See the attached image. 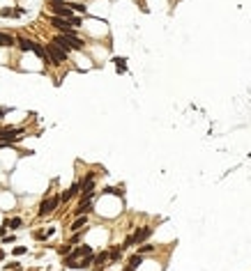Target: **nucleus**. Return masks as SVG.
<instances>
[{"instance_id": "1", "label": "nucleus", "mask_w": 251, "mask_h": 271, "mask_svg": "<svg viewBox=\"0 0 251 271\" xmlns=\"http://www.w3.org/2000/svg\"><path fill=\"white\" fill-rule=\"evenodd\" d=\"M53 44H55L58 48H62L65 53H69L74 48V51H81L83 48V42H81L79 37L74 35V32H67V35H58L55 39H53Z\"/></svg>"}, {"instance_id": "2", "label": "nucleus", "mask_w": 251, "mask_h": 271, "mask_svg": "<svg viewBox=\"0 0 251 271\" xmlns=\"http://www.w3.org/2000/svg\"><path fill=\"white\" fill-rule=\"evenodd\" d=\"M44 51H46V57H48V62H53V64H60V62H65V57H67V53L62 51V48H58L55 44H48L46 48H44Z\"/></svg>"}, {"instance_id": "3", "label": "nucleus", "mask_w": 251, "mask_h": 271, "mask_svg": "<svg viewBox=\"0 0 251 271\" xmlns=\"http://www.w3.org/2000/svg\"><path fill=\"white\" fill-rule=\"evenodd\" d=\"M58 204H60V198L58 195H53V198H46L42 204H39V216H48L51 211H55Z\"/></svg>"}, {"instance_id": "4", "label": "nucleus", "mask_w": 251, "mask_h": 271, "mask_svg": "<svg viewBox=\"0 0 251 271\" xmlns=\"http://www.w3.org/2000/svg\"><path fill=\"white\" fill-rule=\"evenodd\" d=\"M21 129H0V142H14L19 140Z\"/></svg>"}, {"instance_id": "5", "label": "nucleus", "mask_w": 251, "mask_h": 271, "mask_svg": "<svg viewBox=\"0 0 251 271\" xmlns=\"http://www.w3.org/2000/svg\"><path fill=\"white\" fill-rule=\"evenodd\" d=\"M53 12H55L58 19H67V21H72V19H74V12L69 9L67 5H53Z\"/></svg>"}, {"instance_id": "6", "label": "nucleus", "mask_w": 251, "mask_h": 271, "mask_svg": "<svg viewBox=\"0 0 251 271\" xmlns=\"http://www.w3.org/2000/svg\"><path fill=\"white\" fill-rule=\"evenodd\" d=\"M51 23L58 28V30H62V35H67V32H72V23L67 21V19H58V16H53Z\"/></svg>"}, {"instance_id": "7", "label": "nucleus", "mask_w": 251, "mask_h": 271, "mask_svg": "<svg viewBox=\"0 0 251 271\" xmlns=\"http://www.w3.org/2000/svg\"><path fill=\"white\" fill-rule=\"evenodd\" d=\"M150 235H152V228L150 225H143L141 230H136V235H134V244H143Z\"/></svg>"}, {"instance_id": "8", "label": "nucleus", "mask_w": 251, "mask_h": 271, "mask_svg": "<svg viewBox=\"0 0 251 271\" xmlns=\"http://www.w3.org/2000/svg\"><path fill=\"white\" fill-rule=\"evenodd\" d=\"M79 188H81V184H79V182H74L72 186H69L67 191H65L62 195H60V202H67L69 198H74V195H76V193H79Z\"/></svg>"}, {"instance_id": "9", "label": "nucleus", "mask_w": 251, "mask_h": 271, "mask_svg": "<svg viewBox=\"0 0 251 271\" xmlns=\"http://www.w3.org/2000/svg\"><path fill=\"white\" fill-rule=\"evenodd\" d=\"M85 223H88V216H85V214H81L79 218H76V221L72 223V230H74V232H76V230H83V225H85Z\"/></svg>"}, {"instance_id": "10", "label": "nucleus", "mask_w": 251, "mask_h": 271, "mask_svg": "<svg viewBox=\"0 0 251 271\" xmlns=\"http://www.w3.org/2000/svg\"><path fill=\"white\" fill-rule=\"evenodd\" d=\"M19 46H21L23 51H35V46H37V44H35V42H30V39H19Z\"/></svg>"}, {"instance_id": "11", "label": "nucleus", "mask_w": 251, "mask_h": 271, "mask_svg": "<svg viewBox=\"0 0 251 271\" xmlns=\"http://www.w3.org/2000/svg\"><path fill=\"white\" fill-rule=\"evenodd\" d=\"M0 46H14V37H12V35H2V32H0Z\"/></svg>"}, {"instance_id": "12", "label": "nucleus", "mask_w": 251, "mask_h": 271, "mask_svg": "<svg viewBox=\"0 0 251 271\" xmlns=\"http://www.w3.org/2000/svg\"><path fill=\"white\" fill-rule=\"evenodd\" d=\"M141 262H143V257H141V255H134V257H131V260H129V266H131V269H134V271H136Z\"/></svg>"}, {"instance_id": "13", "label": "nucleus", "mask_w": 251, "mask_h": 271, "mask_svg": "<svg viewBox=\"0 0 251 271\" xmlns=\"http://www.w3.org/2000/svg\"><path fill=\"white\" fill-rule=\"evenodd\" d=\"M5 225H7V228H12V230H19V228L23 225V221H21V218H12L9 223H5Z\"/></svg>"}, {"instance_id": "14", "label": "nucleus", "mask_w": 251, "mask_h": 271, "mask_svg": "<svg viewBox=\"0 0 251 271\" xmlns=\"http://www.w3.org/2000/svg\"><path fill=\"white\" fill-rule=\"evenodd\" d=\"M120 255H122V248H113V250H111V253H108V257H111V260H120Z\"/></svg>"}, {"instance_id": "15", "label": "nucleus", "mask_w": 251, "mask_h": 271, "mask_svg": "<svg viewBox=\"0 0 251 271\" xmlns=\"http://www.w3.org/2000/svg\"><path fill=\"white\" fill-rule=\"evenodd\" d=\"M113 62H115V67H118V71H125V57H115Z\"/></svg>"}, {"instance_id": "16", "label": "nucleus", "mask_w": 251, "mask_h": 271, "mask_svg": "<svg viewBox=\"0 0 251 271\" xmlns=\"http://www.w3.org/2000/svg\"><path fill=\"white\" fill-rule=\"evenodd\" d=\"M72 12H79V14H85V5H67Z\"/></svg>"}, {"instance_id": "17", "label": "nucleus", "mask_w": 251, "mask_h": 271, "mask_svg": "<svg viewBox=\"0 0 251 271\" xmlns=\"http://www.w3.org/2000/svg\"><path fill=\"white\" fill-rule=\"evenodd\" d=\"M69 250H72L69 246H60V248H58V253H60V255H69Z\"/></svg>"}, {"instance_id": "18", "label": "nucleus", "mask_w": 251, "mask_h": 271, "mask_svg": "<svg viewBox=\"0 0 251 271\" xmlns=\"http://www.w3.org/2000/svg\"><path fill=\"white\" fill-rule=\"evenodd\" d=\"M129 246H134V237H127L125 244H122V248H129Z\"/></svg>"}, {"instance_id": "19", "label": "nucleus", "mask_w": 251, "mask_h": 271, "mask_svg": "<svg viewBox=\"0 0 251 271\" xmlns=\"http://www.w3.org/2000/svg\"><path fill=\"white\" fill-rule=\"evenodd\" d=\"M152 250H154V246H150V244L141 246V253H152Z\"/></svg>"}, {"instance_id": "20", "label": "nucleus", "mask_w": 251, "mask_h": 271, "mask_svg": "<svg viewBox=\"0 0 251 271\" xmlns=\"http://www.w3.org/2000/svg\"><path fill=\"white\" fill-rule=\"evenodd\" d=\"M106 257H108V253H99V255L94 257V260H97V262H99V264H101V262H106Z\"/></svg>"}, {"instance_id": "21", "label": "nucleus", "mask_w": 251, "mask_h": 271, "mask_svg": "<svg viewBox=\"0 0 251 271\" xmlns=\"http://www.w3.org/2000/svg\"><path fill=\"white\" fill-rule=\"evenodd\" d=\"M23 253H26V246H16L14 248V255H23Z\"/></svg>"}, {"instance_id": "22", "label": "nucleus", "mask_w": 251, "mask_h": 271, "mask_svg": "<svg viewBox=\"0 0 251 271\" xmlns=\"http://www.w3.org/2000/svg\"><path fill=\"white\" fill-rule=\"evenodd\" d=\"M7 269H16V271H19V269H21V264H16V262H12V264H7Z\"/></svg>"}, {"instance_id": "23", "label": "nucleus", "mask_w": 251, "mask_h": 271, "mask_svg": "<svg viewBox=\"0 0 251 271\" xmlns=\"http://www.w3.org/2000/svg\"><path fill=\"white\" fill-rule=\"evenodd\" d=\"M2 257H5V253H2V248H0V260H2Z\"/></svg>"}, {"instance_id": "24", "label": "nucleus", "mask_w": 251, "mask_h": 271, "mask_svg": "<svg viewBox=\"0 0 251 271\" xmlns=\"http://www.w3.org/2000/svg\"><path fill=\"white\" fill-rule=\"evenodd\" d=\"M2 115H5V108H0V117H2Z\"/></svg>"}]
</instances>
